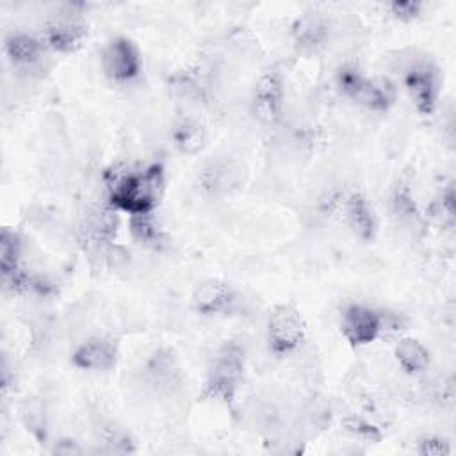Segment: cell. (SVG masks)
Here are the masks:
<instances>
[{"mask_svg": "<svg viewBox=\"0 0 456 456\" xmlns=\"http://www.w3.org/2000/svg\"><path fill=\"white\" fill-rule=\"evenodd\" d=\"M164 166L151 162L139 171L118 173L109 182L107 203L130 216L155 212L164 191Z\"/></svg>", "mask_w": 456, "mask_h": 456, "instance_id": "1", "label": "cell"}, {"mask_svg": "<svg viewBox=\"0 0 456 456\" xmlns=\"http://www.w3.org/2000/svg\"><path fill=\"white\" fill-rule=\"evenodd\" d=\"M246 369V354L240 344L224 342L210 360L201 399L232 404Z\"/></svg>", "mask_w": 456, "mask_h": 456, "instance_id": "2", "label": "cell"}, {"mask_svg": "<svg viewBox=\"0 0 456 456\" xmlns=\"http://www.w3.org/2000/svg\"><path fill=\"white\" fill-rule=\"evenodd\" d=\"M403 87L420 116H433L442 91V75L435 61L417 57L403 69Z\"/></svg>", "mask_w": 456, "mask_h": 456, "instance_id": "3", "label": "cell"}, {"mask_svg": "<svg viewBox=\"0 0 456 456\" xmlns=\"http://www.w3.org/2000/svg\"><path fill=\"white\" fill-rule=\"evenodd\" d=\"M306 335V324L294 303H280L269 310L265 340L271 354L281 358L296 351Z\"/></svg>", "mask_w": 456, "mask_h": 456, "instance_id": "4", "label": "cell"}, {"mask_svg": "<svg viewBox=\"0 0 456 456\" xmlns=\"http://www.w3.org/2000/svg\"><path fill=\"white\" fill-rule=\"evenodd\" d=\"M82 5L66 4L52 14L43 28L45 45L57 53H73L82 48L89 36V25L82 14Z\"/></svg>", "mask_w": 456, "mask_h": 456, "instance_id": "5", "label": "cell"}, {"mask_svg": "<svg viewBox=\"0 0 456 456\" xmlns=\"http://www.w3.org/2000/svg\"><path fill=\"white\" fill-rule=\"evenodd\" d=\"M100 66L103 75L118 84L130 82L139 77L142 59L137 45L126 36L110 37L100 53Z\"/></svg>", "mask_w": 456, "mask_h": 456, "instance_id": "6", "label": "cell"}, {"mask_svg": "<svg viewBox=\"0 0 456 456\" xmlns=\"http://www.w3.org/2000/svg\"><path fill=\"white\" fill-rule=\"evenodd\" d=\"M283 75L280 68L269 66L264 69L253 87L251 114L262 125H276L283 110Z\"/></svg>", "mask_w": 456, "mask_h": 456, "instance_id": "7", "label": "cell"}, {"mask_svg": "<svg viewBox=\"0 0 456 456\" xmlns=\"http://www.w3.org/2000/svg\"><path fill=\"white\" fill-rule=\"evenodd\" d=\"M385 330V315L363 303H349L342 310L340 331L353 347L372 344Z\"/></svg>", "mask_w": 456, "mask_h": 456, "instance_id": "8", "label": "cell"}, {"mask_svg": "<svg viewBox=\"0 0 456 456\" xmlns=\"http://www.w3.org/2000/svg\"><path fill=\"white\" fill-rule=\"evenodd\" d=\"M237 305V290L224 280L208 278L200 281L191 296V308L201 317L228 315Z\"/></svg>", "mask_w": 456, "mask_h": 456, "instance_id": "9", "label": "cell"}, {"mask_svg": "<svg viewBox=\"0 0 456 456\" xmlns=\"http://www.w3.org/2000/svg\"><path fill=\"white\" fill-rule=\"evenodd\" d=\"M246 169L235 159L210 160L200 175L201 191L212 198L228 196L237 191L244 182Z\"/></svg>", "mask_w": 456, "mask_h": 456, "instance_id": "10", "label": "cell"}, {"mask_svg": "<svg viewBox=\"0 0 456 456\" xmlns=\"http://www.w3.org/2000/svg\"><path fill=\"white\" fill-rule=\"evenodd\" d=\"M119 347L110 337H89L71 353V363L87 372H107L118 363Z\"/></svg>", "mask_w": 456, "mask_h": 456, "instance_id": "11", "label": "cell"}, {"mask_svg": "<svg viewBox=\"0 0 456 456\" xmlns=\"http://www.w3.org/2000/svg\"><path fill=\"white\" fill-rule=\"evenodd\" d=\"M46 45L43 37L34 34L14 30L4 37V52L7 61L20 71H34L41 66L46 55Z\"/></svg>", "mask_w": 456, "mask_h": 456, "instance_id": "12", "label": "cell"}, {"mask_svg": "<svg viewBox=\"0 0 456 456\" xmlns=\"http://www.w3.org/2000/svg\"><path fill=\"white\" fill-rule=\"evenodd\" d=\"M330 23L319 12H306L294 20L290 27L292 45L297 53L314 55L321 52L330 39Z\"/></svg>", "mask_w": 456, "mask_h": 456, "instance_id": "13", "label": "cell"}, {"mask_svg": "<svg viewBox=\"0 0 456 456\" xmlns=\"http://www.w3.org/2000/svg\"><path fill=\"white\" fill-rule=\"evenodd\" d=\"M342 217L349 232L362 242H372L378 233V216L369 200L353 191L342 200Z\"/></svg>", "mask_w": 456, "mask_h": 456, "instance_id": "14", "label": "cell"}, {"mask_svg": "<svg viewBox=\"0 0 456 456\" xmlns=\"http://www.w3.org/2000/svg\"><path fill=\"white\" fill-rule=\"evenodd\" d=\"M118 226H119L118 210H114L109 203H105L87 210L82 230L86 233V240L102 249V248H109L114 242Z\"/></svg>", "mask_w": 456, "mask_h": 456, "instance_id": "15", "label": "cell"}, {"mask_svg": "<svg viewBox=\"0 0 456 456\" xmlns=\"http://www.w3.org/2000/svg\"><path fill=\"white\" fill-rule=\"evenodd\" d=\"M146 381L160 392H169L180 385V367L176 354L167 349L160 347L153 351V354L146 360L144 365Z\"/></svg>", "mask_w": 456, "mask_h": 456, "instance_id": "16", "label": "cell"}, {"mask_svg": "<svg viewBox=\"0 0 456 456\" xmlns=\"http://www.w3.org/2000/svg\"><path fill=\"white\" fill-rule=\"evenodd\" d=\"M397 100V87L387 77H369L356 103L372 112H387Z\"/></svg>", "mask_w": 456, "mask_h": 456, "instance_id": "17", "label": "cell"}, {"mask_svg": "<svg viewBox=\"0 0 456 456\" xmlns=\"http://www.w3.org/2000/svg\"><path fill=\"white\" fill-rule=\"evenodd\" d=\"M171 141L175 148L182 155H198L205 150L208 142V132L203 123H200L194 118H183L180 119L173 132H171Z\"/></svg>", "mask_w": 456, "mask_h": 456, "instance_id": "18", "label": "cell"}, {"mask_svg": "<svg viewBox=\"0 0 456 456\" xmlns=\"http://www.w3.org/2000/svg\"><path fill=\"white\" fill-rule=\"evenodd\" d=\"M394 356H395L399 367L410 376L426 372L431 363V354H429L428 347L413 337L399 338L394 346Z\"/></svg>", "mask_w": 456, "mask_h": 456, "instance_id": "19", "label": "cell"}, {"mask_svg": "<svg viewBox=\"0 0 456 456\" xmlns=\"http://www.w3.org/2000/svg\"><path fill=\"white\" fill-rule=\"evenodd\" d=\"M128 230H130L134 240L146 248L162 249L166 246V232L162 230L160 223L157 221L155 212L130 216Z\"/></svg>", "mask_w": 456, "mask_h": 456, "instance_id": "20", "label": "cell"}, {"mask_svg": "<svg viewBox=\"0 0 456 456\" xmlns=\"http://www.w3.org/2000/svg\"><path fill=\"white\" fill-rule=\"evenodd\" d=\"M20 419L25 429L36 438L37 444H46L48 424H46L45 406L39 397L30 395L20 403Z\"/></svg>", "mask_w": 456, "mask_h": 456, "instance_id": "21", "label": "cell"}, {"mask_svg": "<svg viewBox=\"0 0 456 456\" xmlns=\"http://www.w3.org/2000/svg\"><path fill=\"white\" fill-rule=\"evenodd\" d=\"M21 260V239L16 232L4 228L0 233V271L2 280L11 278L18 271H21L20 265Z\"/></svg>", "mask_w": 456, "mask_h": 456, "instance_id": "22", "label": "cell"}, {"mask_svg": "<svg viewBox=\"0 0 456 456\" xmlns=\"http://www.w3.org/2000/svg\"><path fill=\"white\" fill-rule=\"evenodd\" d=\"M367 78L369 77L354 62H344L335 73V84L338 93L351 102L358 100Z\"/></svg>", "mask_w": 456, "mask_h": 456, "instance_id": "23", "label": "cell"}, {"mask_svg": "<svg viewBox=\"0 0 456 456\" xmlns=\"http://www.w3.org/2000/svg\"><path fill=\"white\" fill-rule=\"evenodd\" d=\"M413 200L415 198L408 183H399L392 194V212L403 224L417 226L422 219Z\"/></svg>", "mask_w": 456, "mask_h": 456, "instance_id": "24", "label": "cell"}, {"mask_svg": "<svg viewBox=\"0 0 456 456\" xmlns=\"http://www.w3.org/2000/svg\"><path fill=\"white\" fill-rule=\"evenodd\" d=\"M428 217L435 224L452 230L454 219H456V205H454V189L451 185L431 201L428 208Z\"/></svg>", "mask_w": 456, "mask_h": 456, "instance_id": "25", "label": "cell"}, {"mask_svg": "<svg viewBox=\"0 0 456 456\" xmlns=\"http://www.w3.org/2000/svg\"><path fill=\"white\" fill-rule=\"evenodd\" d=\"M451 442L442 438V436H436V435H429V436H424L417 442V452L422 454V456H444V454H451Z\"/></svg>", "mask_w": 456, "mask_h": 456, "instance_id": "26", "label": "cell"}, {"mask_svg": "<svg viewBox=\"0 0 456 456\" xmlns=\"http://www.w3.org/2000/svg\"><path fill=\"white\" fill-rule=\"evenodd\" d=\"M342 426L346 431H349L351 435L354 436H360V438H365V440H379V431L369 424L367 420L360 419V417H354V415H349L342 420Z\"/></svg>", "mask_w": 456, "mask_h": 456, "instance_id": "27", "label": "cell"}, {"mask_svg": "<svg viewBox=\"0 0 456 456\" xmlns=\"http://www.w3.org/2000/svg\"><path fill=\"white\" fill-rule=\"evenodd\" d=\"M388 11L399 21H411L420 16L422 4L411 0H395L388 4Z\"/></svg>", "mask_w": 456, "mask_h": 456, "instance_id": "28", "label": "cell"}, {"mask_svg": "<svg viewBox=\"0 0 456 456\" xmlns=\"http://www.w3.org/2000/svg\"><path fill=\"white\" fill-rule=\"evenodd\" d=\"M53 452H57V454H80L82 449H80V445H78L75 440L66 438V440H61V442L55 445Z\"/></svg>", "mask_w": 456, "mask_h": 456, "instance_id": "29", "label": "cell"}]
</instances>
